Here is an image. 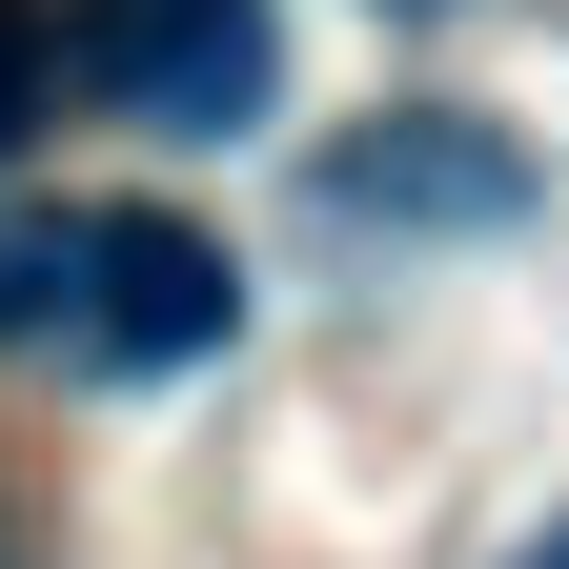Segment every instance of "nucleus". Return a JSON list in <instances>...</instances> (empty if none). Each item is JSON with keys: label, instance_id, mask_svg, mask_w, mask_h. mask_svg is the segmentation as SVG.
<instances>
[{"label": "nucleus", "instance_id": "nucleus-1", "mask_svg": "<svg viewBox=\"0 0 569 569\" xmlns=\"http://www.w3.org/2000/svg\"><path fill=\"white\" fill-rule=\"evenodd\" d=\"M244 326V264L163 224V203H0V367H61V387H163V367H224Z\"/></svg>", "mask_w": 569, "mask_h": 569}, {"label": "nucleus", "instance_id": "nucleus-2", "mask_svg": "<svg viewBox=\"0 0 569 569\" xmlns=\"http://www.w3.org/2000/svg\"><path fill=\"white\" fill-rule=\"evenodd\" d=\"M61 82L102 122H163V142H244L284 82V21L264 0H61Z\"/></svg>", "mask_w": 569, "mask_h": 569}, {"label": "nucleus", "instance_id": "nucleus-3", "mask_svg": "<svg viewBox=\"0 0 569 569\" xmlns=\"http://www.w3.org/2000/svg\"><path fill=\"white\" fill-rule=\"evenodd\" d=\"M306 203H326V224H509V203H529V163H509L488 122H448V102H407L387 142H346V163H326Z\"/></svg>", "mask_w": 569, "mask_h": 569}, {"label": "nucleus", "instance_id": "nucleus-4", "mask_svg": "<svg viewBox=\"0 0 569 569\" xmlns=\"http://www.w3.org/2000/svg\"><path fill=\"white\" fill-rule=\"evenodd\" d=\"M0 142H21V21H0Z\"/></svg>", "mask_w": 569, "mask_h": 569}, {"label": "nucleus", "instance_id": "nucleus-5", "mask_svg": "<svg viewBox=\"0 0 569 569\" xmlns=\"http://www.w3.org/2000/svg\"><path fill=\"white\" fill-rule=\"evenodd\" d=\"M509 569H569V509H549V529H529V549H509Z\"/></svg>", "mask_w": 569, "mask_h": 569}]
</instances>
